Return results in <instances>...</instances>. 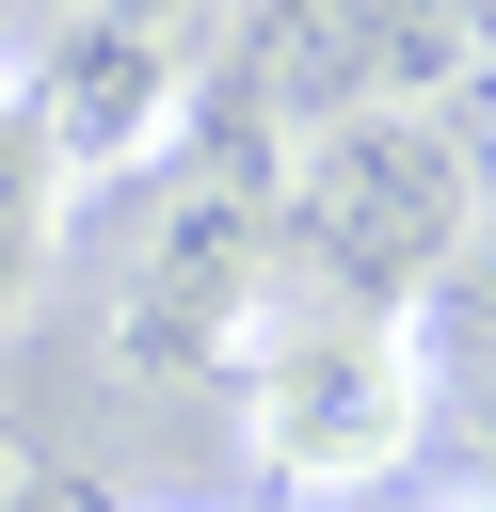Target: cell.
<instances>
[{
  "label": "cell",
  "instance_id": "cell-2",
  "mask_svg": "<svg viewBox=\"0 0 496 512\" xmlns=\"http://www.w3.org/2000/svg\"><path fill=\"white\" fill-rule=\"evenodd\" d=\"M288 240H304L320 304L416 320V272H448V240H464V160H448V128H432L416 96L336 112V128L288 160Z\"/></svg>",
  "mask_w": 496,
  "mask_h": 512
},
{
  "label": "cell",
  "instance_id": "cell-3",
  "mask_svg": "<svg viewBox=\"0 0 496 512\" xmlns=\"http://www.w3.org/2000/svg\"><path fill=\"white\" fill-rule=\"evenodd\" d=\"M48 192H64V160H48V128L0 96V304L48 272Z\"/></svg>",
  "mask_w": 496,
  "mask_h": 512
},
{
  "label": "cell",
  "instance_id": "cell-4",
  "mask_svg": "<svg viewBox=\"0 0 496 512\" xmlns=\"http://www.w3.org/2000/svg\"><path fill=\"white\" fill-rule=\"evenodd\" d=\"M432 512H496V496H432Z\"/></svg>",
  "mask_w": 496,
  "mask_h": 512
},
{
  "label": "cell",
  "instance_id": "cell-1",
  "mask_svg": "<svg viewBox=\"0 0 496 512\" xmlns=\"http://www.w3.org/2000/svg\"><path fill=\"white\" fill-rule=\"evenodd\" d=\"M432 432V336L384 304H272L240 352V448L288 496H368Z\"/></svg>",
  "mask_w": 496,
  "mask_h": 512
}]
</instances>
